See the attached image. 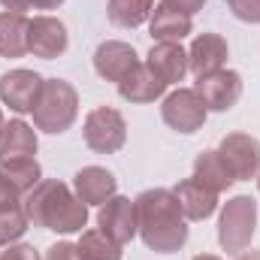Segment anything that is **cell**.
<instances>
[{
	"instance_id": "obj_1",
	"label": "cell",
	"mask_w": 260,
	"mask_h": 260,
	"mask_svg": "<svg viewBox=\"0 0 260 260\" xmlns=\"http://www.w3.org/2000/svg\"><path fill=\"white\" fill-rule=\"evenodd\" d=\"M136 206V233L142 236L145 248L157 254H173L188 242V218L179 206L176 191L151 188L133 200Z\"/></svg>"
},
{
	"instance_id": "obj_2",
	"label": "cell",
	"mask_w": 260,
	"mask_h": 260,
	"mask_svg": "<svg viewBox=\"0 0 260 260\" xmlns=\"http://www.w3.org/2000/svg\"><path fill=\"white\" fill-rule=\"evenodd\" d=\"M27 221L55 233H79L88 224V206L58 179H43L21 203Z\"/></svg>"
},
{
	"instance_id": "obj_3",
	"label": "cell",
	"mask_w": 260,
	"mask_h": 260,
	"mask_svg": "<svg viewBox=\"0 0 260 260\" xmlns=\"http://www.w3.org/2000/svg\"><path fill=\"white\" fill-rule=\"evenodd\" d=\"M79 115V94L64 79H43L34 103V124L43 133H64Z\"/></svg>"
},
{
	"instance_id": "obj_4",
	"label": "cell",
	"mask_w": 260,
	"mask_h": 260,
	"mask_svg": "<svg viewBox=\"0 0 260 260\" xmlns=\"http://www.w3.org/2000/svg\"><path fill=\"white\" fill-rule=\"evenodd\" d=\"M254 227H257V203L251 197H233L224 203L221 209V221H218V242L224 251L239 254L251 245L254 239Z\"/></svg>"
},
{
	"instance_id": "obj_5",
	"label": "cell",
	"mask_w": 260,
	"mask_h": 260,
	"mask_svg": "<svg viewBox=\"0 0 260 260\" xmlns=\"http://www.w3.org/2000/svg\"><path fill=\"white\" fill-rule=\"evenodd\" d=\"M127 142L124 115L112 106H97L85 118V145L97 154H115Z\"/></svg>"
},
{
	"instance_id": "obj_6",
	"label": "cell",
	"mask_w": 260,
	"mask_h": 260,
	"mask_svg": "<svg viewBox=\"0 0 260 260\" xmlns=\"http://www.w3.org/2000/svg\"><path fill=\"white\" fill-rule=\"evenodd\" d=\"M160 115H164V121L170 127L179 130V133H197L203 127L209 109L203 106V100H200V94L194 88H176L173 94H167V100L160 106Z\"/></svg>"
},
{
	"instance_id": "obj_7",
	"label": "cell",
	"mask_w": 260,
	"mask_h": 260,
	"mask_svg": "<svg viewBox=\"0 0 260 260\" xmlns=\"http://www.w3.org/2000/svg\"><path fill=\"white\" fill-rule=\"evenodd\" d=\"M197 94L209 112H227L242 97V76L236 70H218L212 76L197 79Z\"/></svg>"
},
{
	"instance_id": "obj_8",
	"label": "cell",
	"mask_w": 260,
	"mask_h": 260,
	"mask_svg": "<svg viewBox=\"0 0 260 260\" xmlns=\"http://www.w3.org/2000/svg\"><path fill=\"white\" fill-rule=\"evenodd\" d=\"M221 157L230 167L233 179H254L260 173V142L251 133H227L221 139Z\"/></svg>"
},
{
	"instance_id": "obj_9",
	"label": "cell",
	"mask_w": 260,
	"mask_h": 260,
	"mask_svg": "<svg viewBox=\"0 0 260 260\" xmlns=\"http://www.w3.org/2000/svg\"><path fill=\"white\" fill-rule=\"evenodd\" d=\"M70 46V37H67L64 21L52 18V15H37L30 21V34H27V52L34 58H43V61H52V58H61Z\"/></svg>"
},
{
	"instance_id": "obj_10",
	"label": "cell",
	"mask_w": 260,
	"mask_h": 260,
	"mask_svg": "<svg viewBox=\"0 0 260 260\" xmlns=\"http://www.w3.org/2000/svg\"><path fill=\"white\" fill-rule=\"evenodd\" d=\"M43 79L34 70H9L0 76V100L12 112H34V103L40 97Z\"/></svg>"
},
{
	"instance_id": "obj_11",
	"label": "cell",
	"mask_w": 260,
	"mask_h": 260,
	"mask_svg": "<svg viewBox=\"0 0 260 260\" xmlns=\"http://www.w3.org/2000/svg\"><path fill=\"white\" fill-rule=\"evenodd\" d=\"M97 224L112 242L127 245L136 236V206L127 197H109L97 212Z\"/></svg>"
},
{
	"instance_id": "obj_12",
	"label": "cell",
	"mask_w": 260,
	"mask_h": 260,
	"mask_svg": "<svg viewBox=\"0 0 260 260\" xmlns=\"http://www.w3.org/2000/svg\"><path fill=\"white\" fill-rule=\"evenodd\" d=\"M139 64H142V61L136 58V49L127 46V43H118V40H109V43H103V46L94 52V70H97L106 82H115V85H118L121 79H127Z\"/></svg>"
},
{
	"instance_id": "obj_13",
	"label": "cell",
	"mask_w": 260,
	"mask_h": 260,
	"mask_svg": "<svg viewBox=\"0 0 260 260\" xmlns=\"http://www.w3.org/2000/svg\"><path fill=\"white\" fill-rule=\"evenodd\" d=\"M227 55H230V49H227V40L221 34H200L191 43V52H188V70L197 79L212 76V73L224 70Z\"/></svg>"
},
{
	"instance_id": "obj_14",
	"label": "cell",
	"mask_w": 260,
	"mask_h": 260,
	"mask_svg": "<svg viewBox=\"0 0 260 260\" xmlns=\"http://www.w3.org/2000/svg\"><path fill=\"white\" fill-rule=\"evenodd\" d=\"M145 64L151 67V73L167 82V85H179L188 73V52L179 46V43H157L151 46L148 52V61Z\"/></svg>"
},
{
	"instance_id": "obj_15",
	"label": "cell",
	"mask_w": 260,
	"mask_h": 260,
	"mask_svg": "<svg viewBox=\"0 0 260 260\" xmlns=\"http://www.w3.org/2000/svg\"><path fill=\"white\" fill-rule=\"evenodd\" d=\"M76 185V197L85 203V206H103L109 197H115V176L103 167H82L73 179Z\"/></svg>"
},
{
	"instance_id": "obj_16",
	"label": "cell",
	"mask_w": 260,
	"mask_h": 260,
	"mask_svg": "<svg viewBox=\"0 0 260 260\" xmlns=\"http://www.w3.org/2000/svg\"><path fill=\"white\" fill-rule=\"evenodd\" d=\"M191 27H194L191 15H185V12H179V9H173L167 3L154 6L151 21H148L151 40H157V43H179V40H185L191 34Z\"/></svg>"
},
{
	"instance_id": "obj_17",
	"label": "cell",
	"mask_w": 260,
	"mask_h": 260,
	"mask_svg": "<svg viewBox=\"0 0 260 260\" xmlns=\"http://www.w3.org/2000/svg\"><path fill=\"white\" fill-rule=\"evenodd\" d=\"M164 91H167V82H160L148 64H139L127 79L118 82V94L127 103H154Z\"/></svg>"
},
{
	"instance_id": "obj_18",
	"label": "cell",
	"mask_w": 260,
	"mask_h": 260,
	"mask_svg": "<svg viewBox=\"0 0 260 260\" xmlns=\"http://www.w3.org/2000/svg\"><path fill=\"white\" fill-rule=\"evenodd\" d=\"M176 197H179V206H182V212H185L188 221H206L218 209V194L209 191V188H203L194 176L185 179V182H179Z\"/></svg>"
},
{
	"instance_id": "obj_19",
	"label": "cell",
	"mask_w": 260,
	"mask_h": 260,
	"mask_svg": "<svg viewBox=\"0 0 260 260\" xmlns=\"http://www.w3.org/2000/svg\"><path fill=\"white\" fill-rule=\"evenodd\" d=\"M34 154H37V133L30 124H24L21 118L3 124V130H0V164L34 157Z\"/></svg>"
},
{
	"instance_id": "obj_20",
	"label": "cell",
	"mask_w": 260,
	"mask_h": 260,
	"mask_svg": "<svg viewBox=\"0 0 260 260\" xmlns=\"http://www.w3.org/2000/svg\"><path fill=\"white\" fill-rule=\"evenodd\" d=\"M194 179L203 185V188H209V191H215V194H221V191H227L236 179H233V173H230V167L224 164V157H221V151H200L194 160Z\"/></svg>"
},
{
	"instance_id": "obj_21",
	"label": "cell",
	"mask_w": 260,
	"mask_h": 260,
	"mask_svg": "<svg viewBox=\"0 0 260 260\" xmlns=\"http://www.w3.org/2000/svg\"><path fill=\"white\" fill-rule=\"evenodd\" d=\"M27 34H30V21L24 18V12H0V55L3 58L27 55Z\"/></svg>"
},
{
	"instance_id": "obj_22",
	"label": "cell",
	"mask_w": 260,
	"mask_h": 260,
	"mask_svg": "<svg viewBox=\"0 0 260 260\" xmlns=\"http://www.w3.org/2000/svg\"><path fill=\"white\" fill-rule=\"evenodd\" d=\"M0 176L18 191V194H30L40 182H43V170L34 157H21V160H3L0 164Z\"/></svg>"
},
{
	"instance_id": "obj_23",
	"label": "cell",
	"mask_w": 260,
	"mask_h": 260,
	"mask_svg": "<svg viewBox=\"0 0 260 260\" xmlns=\"http://www.w3.org/2000/svg\"><path fill=\"white\" fill-rule=\"evenodd\" d=\"M154 12V0H109V21L118 27H139L148 15Z\"/></svg>"
},
{
	"instance_id": "obj_24",
	"label": "cell",
	"mask_w": 260,
	"mask_h": 260,
	"mask_svg": "<svg viewBox=\"0 0 260 260\" xmlns=\"http://www.w3.org/2000/svg\"><path fill=\"white\" fill-rule=\"evenodd\" d=\"M82 260H121V245L112 242L103 230H85L79 239Z\"/></svg>"
},
{
	"instance_id": "obj_25",
	"label": "cell",
	"mask_w": 260,
	"mask_h": 260,
	"mask_svg": "<svg viewBox=\"0 0 260 260\" xmlns=\"http://www.w3.org/2000/svg\"><path fill=\"white\" fill-rule=\"evenodd\" d=\"M27 215L24 209H9V212H0V245H9L15 239H21V233L27 230Z\"/></svg>"
},
{
	"instance_id": "obj_26",
	"label": "cell",
	"mask_w": 260,
	"mask_h": 260,
	"mask_svg": "<svg viewBox=\"0 0 260 260\" xmlns=\"http://www.w3.org/2000/svg\"><path fill=\"white\" fill-rule=\"evenodd\" d=\"M227 6L239 21L260 24V0H227Z\"/></svg>"
},
{
	"instance_id": "obj_27",
	"label": "cell",
	"mask_w": 260,
	"mask_h": 260,
	"mask_svg": "<svg viewBox=\"0 0 260 260\" xmlns=\"http://www.w3.org/2000/svg\"><path fill=\"white\" fill-rule=\"evenodd\" d=\"M46 260H82V251H79V245H73V242H55V245L46 251Z\"/></svg>"
},
{
	"instance_id": "obj_28",
	"label": "cell",
	"mask_w": 260,
	"mask_h": 260,
	"mask_svg": "<svg viewBox=\"0 0 260 260\" xmlns=\"http://www.w3.org/2000/svg\"><path fill=\"white\" fill-rule=\"evenodd\" d=\"M18 203H21V194L0 176V212H9V209H18Z\"/></svg>"
},
{
	"instance_id": "obj_29",
	"label": "cell",
	"mask_w": 260,
	"mask_h": 260,
	"mask_svg": "<svg viewBox=\"0 0 260 260\" xmlns=\"http://www.w3.org/2000/svg\"><path fill=\"white\" fill-rule=\"evenodd\" d=\"M0 260H40V251L34 248V245H24V242H18V245H9Z\"/></svg>"
},
{
	"instance_id": "obj_30",
	"label": "cell",
	"mask_w": 260,
	"mask_h": 260,
	"mask_svg": "<svg viewBox=\"0 0 260 260\" xmlns=\"http://www.w3.org/2000/svg\"><path fill=\"white\" fill-rule=\"evenodd\" d=\"M160 3H167V6H173V9H179V12H185V15H194V12L203 9L206 0H160Z\"/></svg>"
},
{
	"instance_id": "obj_31",
	"label": "cell",
	"mask_w": 260,
	"mask_h": 260,
	"mask_svg": "<svg viewBox=\"0 0 260 260\" xmlns=\"http://www.w3.org/2000/svg\"><path fill=\"white\" fill-rule=\"evenodd\" d=\"M0 3L6 6V12H24L34 6V0H0Z\"/></svg>"
},
{
	"instance_id": "obj_32",
	"label": "cell",
	"mask_w": 260,
	"mask_h": 260,
	"mask_svg": "<svg viewBox=\"0 0 260 260\" xmlns=\"http://www.w3.org/2000/svg\"><path fill=\"white\" fill-rule=\"evenodd\" d=\"M61 3H64V0H34L37 9H58Z\"/></svg>"
},
{
	"instance_id": "obj_33",
	"label": "cell",
	"mask_w": 260,
	"mask_h": 260,
	"mask_svg": "<svg viewBox=\"0 0 260 260\" xmlns=\"http://www.w3.org/2000/svg\"><path fill=\"white\" fill-rule=\"evenodd\" d=\"M236 260H260V251H242Z\"/></svg>"
},
{
	"instance_id": "obj_34",
	"label": "cell",
	"mask_w": 260,
	"mask_h": 260,
	"mask_svg": "<svg viewBox=\"0 0 260 260\" xmlns=\"http://www.w3.org/2000/svg\"><path fill=\"white\" fill-rule=\"evenodd\" d=\"M194 260H221V257H215V254H197Z\"/></svg>"
},
{
	"instance_id": "obj_35",
	"label": "cell",
	"mask_w": 260,
	"mask_h": 260,
	"mask_svg": "<svg viewBox=\"0 0 260 260\" xmlns=\"http://www.w3.org/2000/svg\"><path fill=\"white\" fill-rule=\"evenodd\" d=\"M0 130H3V112H0Z\"/></svg>"
},
{
	"instance_id": "obj_36",
	"label": "cell",
	"mask_w": 260,
	"mask_h": 260,
	"mask_svg": "<svg viewBox=\"0 0 260 260\" xmlns=\"http://www.w3.org/2000/svg\"><path fill=\"white\" fill-rule=\"evenodd\" d=\"M257 188H260V173H257Z\"/></svg>"
}]
</instances>
